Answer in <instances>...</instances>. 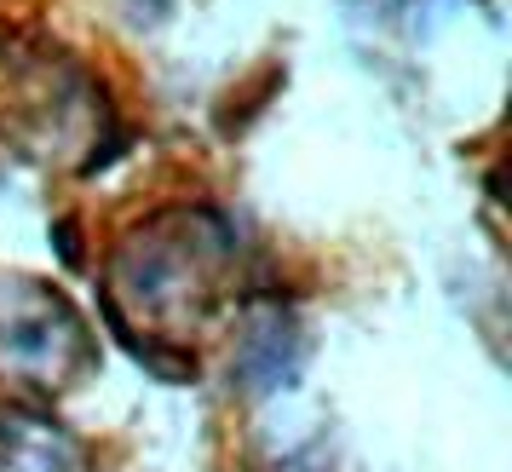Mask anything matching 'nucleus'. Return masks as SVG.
<instances>
[{
  "label": "nucleus",
  "instance_id": "4",
  "mask_svg": "<svg viewBox=\"0 0 512 472\" xmlns=\"http://www.w3.org/2000/svg\"><path fill=\"white\" fill-rule=\"evenodd\" d=\"M0 472H81V449L58 438V426L6 415L0 421Z\"/></svg>",
  "mask_w": 512,
  "mask_h": 472
},
{
  "label": "nucleus",
  "instance_id": "1",
  "mask_svg": "<svg viewBox=\"0 0 512 472\" xmlns=\"http://www.w3.org/2000/svg\"><path fill=\"white\" fill-rule=\"evenodd\" d=\"M236 236L213 208H167L110 260V311L127 334L179 346L225 306Z\"/></svg>",
  "mask_w": 512,
  "mask_h": 472
},
{
  "label": "nucleus",
  "instance_id": "2",
  "mask_svg": "<svg viewBox=\"0 0 512 472\" xmlns=\"http://www.w3.org/2000/svg\"><path fill=\"white\" fill-rule=\"evenodd\" d=\"M104 121L110 110L81 64L47 58V52L0 64V133H12L41 162L75 156L81 167H98L110 156Z\"/></svg>",
  "mask_w": 512,
  "mask_h": 472
},
{
  "label": "nucleus",
  "instance_id": "3",
  "mask_svg": "<svg viewBox=\"0 0 512 472\" xmlns=\"http://www.w3.org/2000/svg\"><path fill=\"white\" fill-rule=\"evenodd\" d=\"M87 363V329L58 288L35 277H0V380L24 392H64Z\"/></svg>",
  "mask_w": 512,
  "mask_h": 472
}]
</instances>
